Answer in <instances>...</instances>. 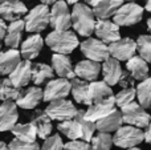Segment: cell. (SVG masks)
<instances>
[{
  "instance_id": "1",
  "label": "cell",
  "mask_w": 151,
  "mask_h": 150,
  "mask_svg": "<svg viewBox=\"0 0 151 150\" xmlns=\"http://www.w3.org/2000/svg\"><path fill=\"white\" fill-rule=\"evenodd\" d=\"M96 15L88 4L77 3L72 9V25L80 36L90 37L96 28Z\"/></svg>"
},
{
  "instance_id": "2",
  "label": "cell",
  "mask_w": 151,
  "mask_h": 150,
  "mask_svg": "<svg viewBox=\"0 0 151 150\" xmlns=\"http://www.w3.org/2000/svg\"><path fill=\"white\" fill-rule=\"evenodd\" d=\"M45 44L55 53L69 55L80 45L78 37L72 31H52L45 37Z\"/></svg>"
},
{
  "instance_id": "3",
  "label": "cell",
  "mask_w": 151,
  "mask_h": 150,
  "mask_svg": "<svg viewBox=\"0 0 151 150\" xmlns=\"http://www.w3.org/2000/svg\"><path fill=\"white\" fill-rule=\"evenodd\" d=\"M50 23V9L47 4H39L32 8L24 19L25 31L31 33H40L42 32Z\"/></svg>"
},
{
  "instance_id": "4",
  "label": "cell",
  "mask_w": 151,
  "mask_h": 150,
  "mask_svg": "<svg viewBox=\"0 0 151 150\" xmlns=\"http://www.w3.org/2000/svg\"><path fill=\"white\" fill-rule=\"evenodd\" d=\"M145 141V132L139 128L126 125L121 126L113 136V142L115 146L122 149L135 148Z\"/></svg>"
},
{
  "instance_id": "5",
  "label": "cell",
  "mask_w": 151,
  "mask_h": 150,
  "mask_svg": "<svg viewBox=\"0 0 151 150\" xmlns=\"http://www.w3.org/2000/svg\"><path fill=\"white\" fill-rule=\"evenodd\" d=\"M121 113H122L125 124L139 128V129H146L151 122V116L135 101L121 108Z\"/></svg>"
},
{
  "instance_id": "6",
  "label": "cell",
  "mask_w": 151,
  "mask_h": 150,
  "mask_svg": "<svg viewBox=\"0 0 151 150\" xmlns=\"http://www.w3.org/2000/svg\"><path fill=\"white\" fill-rule=\"evenodd\" d=\"M45 112L50 117V120L63 122V121L76 118V116L78 113V109L76 108L72 101L61 98V100H55L48 104V106L45 108Z\"/></svg>"
},
{
  "instance_id": "7",
  "label": "cell",
  "mask_w": 151,
  "mask_h": 150,
  "mask_svg": "<svg viewBox=\"0 0 151 150\" xmlns=\"http://www.w3.org/2000/svg\"><path fill=\"white\" fill-rule=\"evenodd\" d=\"M80 48H81L82 55L85 56L88 60L101 63V61H106L107 58L110 57L109 45L105 44V43L101 41L99 39L88 37V39L83 40L80 44Z\"/></svg>"
},
{
  "instance_id": "8",
  "label": "cell",
  "mask_w": 151,
  "mask_h": 150,
  "mask_svg": "<svg viewBox=\"0 0 151 150\" xmlns=\"http://www.w3.org/2000/svg\"><path fill=\"white\" fill-rule=\"evenodd\" d=\"M50 27L55 31H68L72 27V12L69 11L68 3L58 0L50 9Z\"/></svg>"
},
{
  "instance_id": "9",
  "label": "cell",
  "mask_w": 151,
  "mask_h": 150,
  "mask_svg": "<svg viewBox=\"0 0 151 150\" xmlns=\"http://www.w3.org/2000/svg\"><path fill=\"white\" fill-rule=\"evenodd\" d=\"M145 9L137 3H127L123 4L117 13L114 15V23L119 27H130L135 25L143 17Z\"/></svg>"
},
{
  "instance_id": "10",
  "label": "cell",
  "mask_w": 151,
  "mask_h": 150,
  "mask_svg": "<svg viewBox=\"0 0 151 150\" xmlns=\"http://www.w3.org/2000/svg\"><path fill=\"white\" fill-rule=\"evenodd\" d=\"M72 82L68 79H52L47 82L44 88V101L52 102L55 100H61L70 94Z\"/></svg>"
},
{
  "instance_id": "11",
  "label": "cell",
  "mask_w": 151,
  "mask_h": 150,
  "mask_svg": "<svg viewBox=\"0 0 151 150\" xmlns=\"http://www.w3.org/2000/svg\"><path fill=\"white\" fill-rule=\"evenodd\" d=\"M137 52V41L130 37H123L117 41L109 44L110 57L117 58L118 61H129L135 56Z\"/></svg>"
},
{
  "instance_id": "12",
  "label": "cell",
  "mask_w": 151,
  "mask_h": 150,
  "mask_svg": "<svg viewBox=\"0 0 151 150\" xmlns=\"http://www.w3.org/2000/svg\"><path fill=\"white\" fill-rule=\"evenodd\" d=\"M115 97H109L106 100H101L93 102L91 105H89L88 110H85V117L89 121L97 122L98 120L104 118V117L109 116L113 110H115Z\"/></svg>"
},
{
  "instance_id": "13",
  "label": "cell",
  "mask_w": 151,
  "mask_h": 150,
  "mask_svg": "<svg viewBox=\"0 0 151 150\" xmlns=\"http://www.w3.org/2000/svg\"><path fill=\"white\" fill-rule=\"evenodd\" d=\"M94 33L105 44H111L121 39L119 25H117L114 21L110 20H97Z\"/></svg>"
},
{
  "instance_id": "14",
  "label": "cell",
  "mask_w": 151,
  "mask_h": 150,
  "mask_svg": "<svg viewBox=\"0 0 151 150\" xmlns=\"http://www.w3.org/2000/svg\"><path fill=\"white\" fill-rule=\"evenodd\" d=\"M27 13H28V8L20 0H7L0 4V17L9 23L21 20V17Z\"/></svg>"
},
{
  "instance_id": "15",
  "label": "cell",
  "mask_w": 151,
  "mask_h": 150,
  "mask_svg": "<svg viewBox=\"0 0 151 150\" xmlns=\"http://www.w3.org/2000/svg\"><path fill=\"white\" fill-rule=\"evenodd\" d=\"M19 112L15 101H3L0 105V132H8L17 124Z\"/></svg>"
},
{
  "instance_id": "16",
  "label": "cell",
  "mask_w": 151,
  "mask_h": 150,
  "mask_svg": "<svg viewBox=\"0 0 151 150\" xmlns=\"http://www.w3.org/2000/svg\"><path fill=\"white\" fill-rule=\"evenodd\" d=\"M42 100H44V90L39 87H29L21 90L20 96L15 102L23 109H35Z\"/></svg>"
},
{
  "instance_id": "17",
  "label": "cell",
  "mask_w": 151,
  "mask_h": 150,
  "mask_svg": "<svg viewBox=\"0 0 151 150\" xmlns=\"http://www.w3.org/2000/svg\"><path fill=\"white\" fill-rule=\"evenodd\" d=\"M102 71V65L97 61L91 60H82L80 63H77V65L74 66V73L78 79L85 80L88 82L96 81L98 79L99 73Z\"/></svg>"
},
{
  "instance_id": "18",
  "label": "cell",
  "mask_w": 151,
  "mask_h": 150,
  "mask_svg": "<svg viewBox=\"0 0 151 150\" xmlns=\"http://www.w3.org/2000/svg\"><path fill=\"white\" fill-rule=\"evenodd\" d=\"M52 68L55 71V73L61 79L73 80L76 77L74 68L72 65V60L69 58L68 55L55 53L52 56Z\"/></svg>"
},
{
  "instance_id": "19",
  "label": "cell",
  "mask_w": 151,
  "mask_h": 150,
  "mask_svg": "<svg viewBox=\"0 0 151 150\" xmlns=\"http://www.w3.org/2000/svg\"><path fill=\"white\" fill-rule=\"evenodd\" d=\"M32 63L29 60H21L20 64L16 66V69L9 74L8 79L12 81V84L17 88H24L31 82L32 80Z\"/></svg>"
},
{
  "instance_id": "20",
  "label": "cell",
  "mask_w": 151,
  "mask_h": 150,
  "mask_svg": "<svg viewBox=\"0 0 151 150\" xmlns=\"http://www.w3.org/2000/svg\"><path fill=\"white\" fill-rule=\"evenodd\" d=\"M31 124L36 129L37 137L47 140L49 136H52V120L45 110H35V113L31 117Z\"/></svg>"
},
{
  "instance_id": "21",
  "label": "cell",
  "mask_w": 151,
  "mask_h": 150,
  "mask_svg": "<svg viewBox=\"0 0 151 150\" xmlns=\"http://www.w3.org/2000/svg\"><path fill=\"white\" fill-rule=\"evenodd\" d=\"M102 76H104V81L107 85L113 87V85H117L119 82V79L122 76L123 71L121 63L114 57H109L106 61H104L102 64V71H101Z\"/></svg>"
},
{
  "instance_id": "22",
  "label": "cell",
  "mask_w": 151,
  "mask_h": 150,
  "mask_svg": "<svg viewBox=\"0 0 151 150\" xmlns=\"http://www.w3.org/2000/svg\"><path fill=\"white\" fill-rule=\"evenodd\" d=\"M45 40L41 37L40 33H35L32 36H29L25 41H23L21 44V57L24 60H33L40 55L42 47H44Z\"/></svg>"
},
{
  "instance_id": "23",
  "label": "cell",
  "mask_w": 151,
  "mask_h": 150,
  "mask_svg": "<svg viewBox=\"0 0 151 150\" xmlns=\"http://www.w3.org/2000/svg\"><path fill=\"white\" fill-rule=\"evenodd\" d=\"M21 61V53L17 49H11L0 52V76H9Z\"/></svg>"
},
{
  "instance_id": "24",
  "label": "cell",
  "mask_w": 151,
  "mask_h": 150,
  "mask_svg": "<svg viewBox=\"0 0 151 150\" xmlns=\"http://www.w3.org/2000/svg\"><path fill=\"white\" fill-rule=\"evenodd\" d=\"M123 124V118H122V113L121 110H113L109 116L104 117V118L98 120L96 122V126L98 132L102 133H113L117 132Z\"/></svg>"
},
{
  "instance_id": "25",
  "label": "cell",
  "mask_w": 151,
  "mask_h": 150,
  "mask_svg": "<svg viewBox=\"0 0 151 150\" xmlns=\"http://www.w3.org/2000/svg\"><path fill=\"white\" fill-rule=\"evenodd\" d=\"M24 31H25L24 20H16V21L9 23L8 29H7V35L4 37L5 47L11 48V49H16L20 45V40H21Z\"/></svg>"
},
{
  "instance_id": "26",
  "label": "cell",
  "mask_w": 151,
  "mask_h": 150,
  "mask_svg": "<svg viewBox=\"0 0 151 150\" xmlns=\"http://www.w3.org/2000/svg\"><path fill=\"white\" fill-rule=\"evenodd\" d=\"M123 5V0H104L93 7V12L98 20H107L109 17H114L117 11Z\"/></svg>"
},
{
  "instance_id": "27",
  "label": "cell",
  "mask_w": 151,
  "mask_h": 150,
  "mask_svg": "<svg viewBox=\"0 0 151 150\" xmlns=\"http://www.w3.org/2000/svg\"><path fill=\"white\" fill-rule=\"evenodd\" d=\"M126 68L133 76V79L137 80V81H143L149 77L147 61H145L141 56H134L129 61H126Z\"/></svg>"
},
{
  "instance_id": "28",
  "label": "cell",
  "mask_w": 151,
  "mask_h": 150,
  "mask_svg": "<svg viewBox=\"0 0 151 150\" xmlns=\"http://www.w3.org/2000/svg\"><path fill=\"white\" fill-rule=\"evenodd\" d=\"M109 97H113V90L110 85H107L105 81H97V80L89 82V100H90V105L93 102L106 100Z\"/></svg>"
},
{
  "instance_id": "29",
  "label": "cell",
  "mask_w": 151,
  "mask_h": 150,
  "mask_svg": "<svg viewBox=\"0 0 151 150\" xmlns=\"http://www.w3.org/2000/svg\"><path fill=\"white\" fill-rule=\"evenodd\" d=\"M72 94L76 102L83 104V105H90V100H89V82L85 80H81L78 77H74L72 80Z\"/></svg>"
},
{
  "instance_id": "30",
  "label": "cell",
  "mask_w": 151,
  "mask_h": 150,
  "mask_svg": "<svg viewBox=\"0 0 151 150\" xmlns=\"http://www.w3.org/2000/svg\"><path fill=\"white\" fill-rule=\"evenodd\" d=\"M53 74H55V71L48 64L39 63L32 66V82L36 87L42 85L45 81H50L53 79Z\"/></svg>"
},
{
  "instance_id": "31",
  "label": "cell",
  "mask_w": 151,
  "mask_h": 150,
  "mask_svg": "<svg viewBox=\"0 0 151 150\" xmlns=\"http://www.w3.org/2000/svg\"><path fill=\"white\" fill-rule=\"evenodd\" d=\"M57 129L60 133H63L65 137H68L70 141L81 140L82 138V132H81V125L77 121V118L63 121L57 125Z\"/></svg>"
},
{
  "instance_id": "32",
  "label": "cell",
  "mask_w": 151,
  "mask_h": 150,
  "mask_svg": "<svg viewBox=\"0 0 151 150\" xmlns=\"http://www.w3.org/2000/svg\"><path fill=\"white\" fill-rule=\"evenodd\" d=\"M11 132L15 136V138H17V140H20V141L36 142L37 132L31 122H28V124H16L15 126L12 128Z\"/></svg>"
},
{
  "instance_id": "33",
  "label": "cell",
  "mask_w": 151,
  "mask_h": 150,
  "mask_svg": "<svg viewBox=\"0 0 151 150\" xmlns=\"http://www.w3.org/2000/svg\"><path fill=\"white\" fill-rule=\"evenodd\" d=\"M135 89L139 105L145 109L151 108V77H147L146 80L141 81Z\"/></svg>"
},
{
  "instance_id": "34",
  "label": "cell",
  "mask_w": 151,
  "mask_h": 150,
  "mask_svg": "<svg viewBox=\"0 0 151 150\" xmlns=\"http://www.w3.org/2000/svg\"><path fill=\"white\" fill-rule=\"evenodd\" d=\"M76 118H77V121L81 125V132H82V138L81 140L86 141V142H90L91 138L94 137V132L97 130L96 122L89 121L85 117V110H82V109H78V113L76 116Z\"/></svg>"
},
{
  "instance_id": "35",
  "label": "cell",
  "mask_w": 151,
  "mask_h": 150,
  "mask_svg": "<svg viewBox=\"0 0 151 150\" xmlns=\"http://www.w3.org/2000/svg\"><path fill=\"white\" fill-rule=\"evenodd\" d=\"M20 93L21 89L15 87L8 77L0 80V100L1 101H16Z\"/></svg>"
},
{
  "instance_id": "36",
  "label": "cell",
  "mask_w": 151,
  "mask_h": 150,
  "mask_svg": "<svg viewBox=\"0 0 151 150\" xmlns=\"http://www.w3.org/2000/svg\"><path fill=\"white\" fill-rule=\"evenodd\" d=\"M90 145L93 150H110L114 145L113 142V136L110 133H102L98 132L90 141Z\"/></svg>"
},
{
  "instance_id": "37",
  "label": "cell",
  "mask_w": 151,
  "mask_h": 150,
  "mask_svg": "<svg viewBox=\"0 0 151 150\" xmlns=\"http://www.w3.org/2000/svg\"><path fill=\"white\" fill-rule=\"evenodd\" d=\"M137 52L145 61L151 64V35H141L137 40Z\"/></svg>"
},
{
  "instance_id": "38",
  "label": "cell",
  "mask_w": 151,
  "mask_h": 150,
  "mask_svg": "<svg viewBox=\"0 0 151 150\" xmlns=\"http://www.w3.org/2000/svg\"><path fill=\"white\" fill-rule=\"evenodd\" d=\"M114 97H115V105L118 108H123V106L134 102V100L137 97V89L135 88H126V89L119 90Z\"/></svg>"
},
{
  "instance_id": "39",
  "label": "cell",
  "mask_w": 151,
  "mask_h": 150,
  "mask_svg": "<svg viewBox=\"0 0 151 150\" xmlns=\"http://www.w3.org/2000/svg\"><path fill=\"white\" fill-rule=\"evenodd\" d=\"M64 145L63 138L58 134H52L44 140V144L41 146V150H64Z\"/></svg>"
},
{
  "instance_id": "40",
  "label": "cell",
  "mask_w": 151,
  "mask_h": 150,
  "mask_svg": "<svg viewBox=\"0 0 151 150\" xmlns=\"http://www.w3.org/2000/svg\"><path fill=\"white\" fill-rule=\"evenodd\" d=\"M8 146L11 150H41L37 142H25V141H20L17 138H13Z\"/></svg>"
},
{
  "instance_id": "41",
  "label": "cell",
  "mask_w": 151,
  "mask_h": 150,
  "mask_svg": "<svg viewBox=\"0 0 151 150\" xmlns=\"http://www.w3.org/2000/svg\"><path fill=\"white\" fill-rule=\"evenodd\" d=\"M64 150H93L91 145L86 141L82 140H76V141H69L64 145Z\"/></svg>"
},
{
  "instance_id": "42",
  "label": "cell",
  "mask_w": 151,
  "mask_h": 150,
  "mask_svg": "<svg viewBox=\"0 0 151 150\" xmlns=\"http://www.w3.org/2000/svg\"><path fill=\"white\" fill-rule=\"evenodd\" d=\"M134 81L135 80L133 79V76L130 74V72H123L122 76L119 79V82L118 84L122 87V89H126V88H134Z\"/></svg>"
},
{
  "instance_id": "43",
  "label": "cell",
  "mask_w": 151,
  "mask_h": 150,
  "mask_svg": "<svg viewBox=\"0 0 151 150\" xmlns=\"http://www.w3.org/2000/svg\"><path fill=\"white\" fill-rule=\"evenodd\" d=\"M8 25L5 24V20L3 17H0V40H4L5 35H7Z\"/></svg>"
},
{
  "instance_id": "44",
  "label": "cell",
  "mask_w": 151,
  "mask_h": 150,
  "mask_svg": "<svg viewBox=\"0 0 151 150\" xmlns=\"http://www.w3.org/2000/svg\"><path fill=\"white\" fill-rule=\"evenodd\" d=\"M145 141L151 145V122L149 126L146 128V132H145Z\"/></svg>"
},
{
  "instance_id": "45",
  "label": "cell",
  "mask_w": 151,
  "mask_h": 150,
  "mask_svg": "<svg viewBox=\"0 0 151 150\" xmlns=\"http://www.w3.org/2000/svg\"><path fill=\"white\" fill-rule=\"evenodd\" d=\"M86 1V4L88 5H91V7H96L98 3H101V1H104V0H85Z\"/></svg>"
},
{
  "instance_id": "46",
  "label": "cell",
  "mask_w": 151,
  "mask_h": 150,
  "mask_svg": "<svg viewBox=\"0 0 151 150\" xmlns=\"http://www.w3.org/2000/svg\"><path fill=\"white\" fill-rule=\"evenodd\" d=\"M0 150H11V149H9V146H8L5 142L0 141Z\"/></svg>"
},
{
  "instance_id": "47",
  "label": "cell",
  "mask_w": 151,
  "mask_h": 150,
  "mask_svg": "<svg viewBox=\"0 0 151 150\" xmlns=\"http://www.w3.org/2000/svg\"><path fill=\"white\" fill-rule=\"evenodd\" d=\"M40 1H41L42 4L49 5V4H55V3H56V1H58V0H40Z\"/></svg>"
},
{
  "instance_id": "48",
  "label": "cell",
  "mask_w": 151,
  "mask_h": 150,
  "mask_svg": "<svg viewBox=\"0 0 151 150\" xmlns=\"http://www.w3.org/2000/svg\"><path fill=\"white\" fill-rule=\"evenodd\" d=\"M145 8H146L147 12L151 13V0H147V1H146V5H145Z\"/></svg>"
},
{
  "instance_id": "49",
  "label": "cell",
  "mask_w": 151,
  "mask_h": 150,
  "mask_svg": "<svg viewBox=\"0 0 151 150\" xmlns=\"http://www.w3.org/2000/svg\"><path fill=\"white\" fill-rule=\"evenodd\" d=\"M66 3H68V4H77V3H80V0H66Z\"/></svg>"
},
{
  "instance_id": "50",
  "label": "cell",
  "mask_w": 151,
  "mask_h": 150,
  "mask_svg": "<svg viewBox=\"0 0 151 150\" xmlns=\"http://www.w3.org/2000/svg\"><path fill=\"white\" fill-rule=\"evenodd\" d=\"M147 29H149V32L151 33V17L147 19Z\"/></svg>"
},
{
  "instance_id": "51",
  "label": "cell",
  "mask_w": 151,
  "mask_h": 150,
  "mask_svg": "<svg viewBox=\"0 0 151 150\" xmlns=\"http://www.w3.org/2000/svg\"><path fill=\"white\" fill-rule=\"evenodd\" d=\"M126 150H142V149H139V148L135 146V148H130V149H126Z\"/></svg>"
},
{
  "instance_id": "52",
  "label": "cell",
  "mask_w": 151,
  "mask_h": 150,
  "mask_svg": "<svg viewBox=\"0 0 151 150\" xmlns=\"http://www.w3.org/2000/svg\"><path fill=\"white\" fill-rule=\"evenodd\" d=\"M129 3H134V1H138V0H127Z\"/></svg>"
},
{
  "instance_id": "53",
  "label": "cell",
  "mask_w": 151,
  "mask_h": 150,
  "mask_svg": "<svg viewBox=\"0 0 151 150\" xmlns=\"http://www.w3.org/2000/svg\"><path fill=\"white\" fill-rule=\"evenodd\" d=\"M4 1H7V0H0V4H1V3H4Z\"/></svg>"
},
{
  "instance_id": "54",
  "label": "cell",
  "mask_w": 151,
  "mask_h": 150,
  "mask_svg": "<svg viewBox=\"0 0 151 150\" xmlns=\"http://www.w3.org/2000/svg\"><path fill=\"white\" fill-rule=\"evenodd\" d=\"M0 49H1V45H0Z\"/></svg>"
}]
</instances>
